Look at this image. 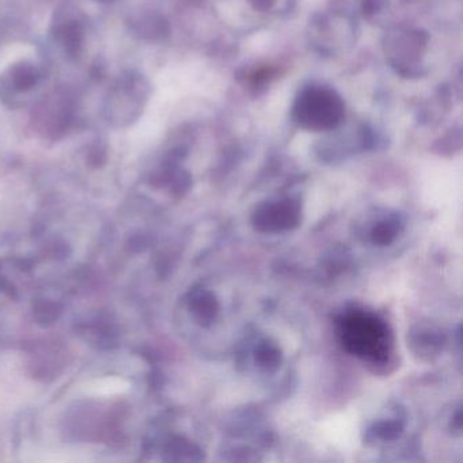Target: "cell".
I'll use <instances>...</instances> for the list:
<instances>
[{"label": "cell", "mask_w": 463, "mask_h": 463, "mask_svg": "<svg viewBox=\"0 0 463 463\" xmlns=\"http://www.w3.org/2000/svg\"><path fill=\"white\" fill-rule=\"evenodd\" d=\"M403 425L400 420H384V421L376 422L370 433L373 438L381 440H394L401 435Z\"/></svg>", "instance_id": "obj_7"}, {"label": "cell", "mask_w": 463, "mask_h": 463, "mask_svg": "<svg viewBox=\"0 0 463 463\" xmlns=\"http://www.w3.org/2000/svg\"><path fill=\"white\" fill-rule=\"evenodd\" d=\"M256 362L264 370H276L281 363L280 348L275 343H270V341H261L256 348Z\"/></svg>", "instance_id": "obj_6"}, {"label": "cell", "mask_w": 463, "mask_h": 463, "mask_svg": "<svg viewBox=\"0 0 463 463\" xmlns=\"http://www.w3.org/2000/svg\"><path fill=\"white\" fill-rule=\"evenodd\" d=\"M401 226L402 224L397 215L386 216L376 222L375 226L371 230V241L375 245H389L400 234Z\"/></svg>", "instance_id": "obj_5"}, {"label": "cell", "mask_w": 463, "mask_h": 463, "mask_svg": "<svg viewBox=\"0 0 463 463\" xmlns=\"http://www.w3.org/2000/svg\"><path fill=\"white\" fill-rule=\"evenodd\" d=\"M294 113L303 128L327 131L343 120L344 105L340 97L329 89H310L299 97Z\"/></svg>", "instance_id": "obj_2"}, {"label": "cell", "mask_w": 463, "mask_h": 463, "mask_svg": "<svg viewBox=\"0 0 463 463\" xmlns=\"http://www.w3.org/2000/svg\"><path fill=\"white\" fill-rule=\"evenodd\" d=\"M338 340L348 354L383 364L392 348V335L386 321L362 308L344 311L337 321Z\"/></svg>", "instance_id": "obj_1"}, {"label": "cell", "mask_w": 463, "mask_h": 463, "mask_svg": "<svg viewBox=\"0 0 463 463\" xmlns=\"http://www.w3.org/2000/svg\"><path fill=\"white\" fill-rule=\"evenodd\" d=\"M36 313L37 321L44 322H52L55 319H58L59 313H61V307H59L56 303L52 302H42L36 306Z\"/></svg>", "instance_id": "obj_8"}, {"label": "cell", "mask_w": 463, "mask_h": 463, "mask_svg": "<svg viewBox=\"0 0 463 463\" xmlns=\"http://www.w3.org/2000/svg\"><path fill=\"white\" fill-rule=\"evenodd\" d=\"M189 310L202 325L215 321L219 313L218 300L213 292L205 288L192 289L188 300Z\"/></svg>", "instance_id": "obj_4"}, {"label": "cell", "mask_w": 463, "mask_h": 463, "mask_svg": "<svg viewBox=\"0 0 463 463\" xmlns=\"http://www.w3.org/2000/svg\"><path fill=\"white\" fill-rule=\"evenodd\" d=\"M299 221V204L291 199L262 204L253 216L256 229L264 232H284L297 227Z\"/></svg>", "instance_id": "obj_3"}]
</instances>
